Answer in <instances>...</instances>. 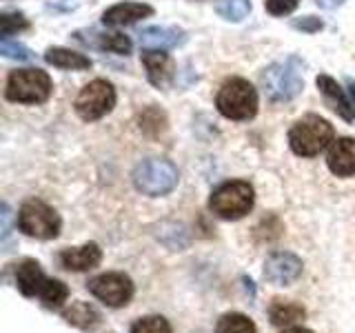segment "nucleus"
<instances>
[{"label": "nucleus", "mask_w": 355, "mask_h": 333, "mask_svg": "<svg viewBox=\"0 0 355 333\" xmlns=\"http://www.w3.org/2000/svg\"><path fill=\"white\" fill-rule=\"evenodd\" d=\"M302 69L304 62L295 58V56H288V58L266 67L260 78L266 98L271 103H288V100H293L304 87Z\"/></svg>", "instance_id": "nucleus-1"}, {"label": "nucleus", "mask_w": 355, "mask_h": 333, "mask_svg": "<svg viewBox=\"0 0 355 333\" xmlns=\"http://www.w3.org/2000/svg\"><path fill=\"white\" fill-rule=\"evenodd\" d=\"M216 105L225 118L249 120L258 111V94L244 78H231L218 92Z\"/></svg>", "instance_id": "nucleus-2"}, {"label": "nucleus", "mask_w": 355, "mask_h": 333, "mask_svg": "<svg viewBox=\"0 0 355 333\" xmlns=\"http://www.w3.org/2000/svg\"><path fill=\"white\" fill-rule=\"evenodd\" d=\"M133 185L140 194L158 198L171 194L178 185V169L169 160L149 158L142 160L133 171Z\"/></svg>", "instance_id": "nucleus-3"}, {"label": "nucleus", "mask_w": 355, "mask_h": 333, "mask_svg": "<svg viewBox=\"0 0 355 333\" xmlns=\"http://www.w3.org/2000/svg\"><path fill=\"white\" fill-rule=\"evenodd\" d=\"M333 140L331 122L320 116H306L297 120L288 131V144L297 155H315Z\"/></svg>", "instance_id": "nucleus-4"}, {"label": "nucleus", "mask_w": 355, "mask_h": 333, "mask_svg": "<svg viewBox=\"0 0 355 333\" xmlns=\"http://www.w3.org/2000/svg\"><path fill=\"white\" fill-rule=\"evenodd\" d=\"M51 94V80L42 69H18L7 78L5 96L11 103L38 105L44 103Z\"/></svg>", "instance_id": "nucleus-5"}, {"label": "nucleus", "mask_w": 355, "mask_h": 333, "mask_svg": "<svg viewBox=\"0 0 355 333\" xmlns=\"http://www.w3.org/2000/svg\"><path fill=\"white\" fill-rule=\"evenodd\" d=\"M253 187L244 180L220 185L209 200V207L216 216L225 220H238L247 216L253 207Z\"/></svg>", "instance_id": "nucleus-6"}, {"label": "nucleus", "mask_w": 355, "mask_h": 333, "mask_svg": "<svg viewBox=\"0 0 355 333\" xmlns=\"http://www.w3.org/2000/svg\"><path fill=\"white\" fill-rule=\"evenodd\" d=\"M18 227L31 238L51 240L60 233V218L42 200H27L18 211Z\"/></svg>", "instance_id": "nucleus-7"}, {"label": "nucleus", "mask_w": 355, "mask_h": 333, "mask_svg": "<svg viewBox=\"0 0 355 333\" xmlns=\"http://www.w3.org/2000/svg\"><path fill=\"white\" fill-rule=\"evenodd\" d=\"M116 105V89L107 80H94L76 98V111L83 120H100Z\"/></svg>", "instance_id": "nucleus-8"}, {"label": "nucleus", "mask_w": 355, "mask_h": 333, "mask_svg": "<svg viewBox=\"0 0 355 333\" xmlns=\"http://www.w3.org/2000/svg\"><path fill=\"white\" fill-rule=\"evenodd\" d=\"M89 291H92L98 300H103L109 307H125L133 296V282L125 273L111 271L96 275L94 280H89Z\"/></svg>", "instance_id": "nucleus-9"}, {"label": "nucleus", "mask_w": 355, "mask_h": 333, "mask_svg": "<svg viewBox=\"0 0 355 333\" xmlns=\"http://www.w3.org/2000/svg\"><path fill=\"white\" fill-rule=\"evenodd\" d=\"M302 275V260L295 253L288 251H275L264 262V278L271 284L288 287Z\"/></svg>", "instance_id": "nucleus-10"}, {"label": "nucleus", "mask_w": 355, "mask_h": 333, "mask_svg": "<svg viewBox=\"0 0 355 333\" xmlns=\"http://www.w3.org/2000/svg\"><path fill=\"white\" fill-rule=\"evenodd\" d=\"M318 89L322 92V96H324V100H327V105L336 111V114L340 116V118H344L347 122H353L355 120V107H353V103L347 98V94H344V89L333 80L331 76H327V74H322V76H318Z\"/></svg>", "instance_id": "nucleus-11"}, {"label": "nucleus", "mask_w": 355, "mask_h": 333, "mask_svg": "<svg viewBox=\"0 0 355 333\" xmlns=\"http://www.w3.org/2000/svg\"><path fill=\"white\" fill-rule=\"evenodd\" d=\"M327 164L340 178L355 176V138H340L338 142H333Z\"/></svg>", "instance_id": "nucleus-12"}, {"label": "nucleus", "mask_w": 355, "mask_h": 333, "mask_svg": "<svg viewBox=\"0 0 355 333\" xmlns=\"http://www.w3.org/2000/svg\"><path fill=\"white\" fill-rule=\"evenodd\" d=\"M142 62H144V69H147L151 85L166 87L171 83L175 67H173V60L166 53H162L160 49H147L142 53Z\"/></svg>", "instance_id": "nucleus-13"}, {"label": "nucleus", "mask_w": 355, "mask_h": 333, "mask_svg": "<svg viewBox=\"0 0 355 333\" xmlns=\"http://www.w3.org/2000/svg\"><path fill=\"white\" fill-rule=\"evenodd\" d=\"M100 260H103V251L96 242H89L85 247L76 249H64L60 253V264L69 271H89L98 266Z\"/></svg>", "instance_id": "nucleus-14"}, {"label": "nucleus", "mask_w": 355, "mask_h": 333, "mask_svg": "<svg viewBox=\"0 0 355 333\" xmlns=\"http://www.w3.org/2000/svg\"><path fill=\"white\" fill-rule=\"evenodd\" d=\"M47 280L49 278L42 273L40 264L36 260H22L16 266V284L22 296H27V298L40 296L42 287L47 284Z\"/></svg>", "instance_id": "nucleus-15"}, {"label": "nucleus", "mask_w": 355, "mask_h": 333, "mask_svg": "<svg viewBox=\"0 0 355 333\" xmlns=\"http://www.w3.org/2000/svg\"><path fill=\"white\" fill-rule=\"evenodd\" d=\"M153 14V9L149 5H142V3H120L114 5L105 11L103 22L111 27H125L131 25V22H138L140 18H147Z\"/></svg>", "instance_id": "nucleus-16"}, {"label": "nucleus", "mask_w": 355, "mask_h": 333, "mask_svg": "<svg viewBox=\"0 0 355 333\" xmlns=\"http://www.w3.org/2000/svg\"><path fill=\"white\" fill-rule=\"evenodd\" d=\"M184 40V33L173 27H147L140 31V44L144 49H171Z\"/></svg>", "instance_id": "nucleus-17"}, {"label": "nucleus", "mask_w": 355, "mask_h": 333, "mask_svg": "<svg viewBox=\"0 0 355 333\" xmlns=\"http://www.w3.org/2000/svg\"><path fill=\"white\" fill-rule=\"evenodd\" d=\"M44 60L53 67H58V69H71V71H80L92 67V60H89L85 53H78L64 47H51L44 53Z\"/></svg>", "instance_id": "nucleus-18"}, {"label": "nucleus", "mask_w": 355, "mask_h": 333, "mask_svg": "<svg viewBox=\"0 0 355 333\" xmlns=\"http://www.w3.org/2000/svg\"><path fill=\"white\" fill-rule=\"evenodd\" d=\"M306 311L302 305L297 302H284V300H275L269 309V318L275 327H286V325H295V322L304 320Z\"/></svg>", "instance_id": "nucleus-19"}, {"label": "nucleus", "mask_w": 355, "mask_h": 333, "mask_svg": "<svg viewBox=\"0 0 355 333\" xmlns=\"http://www.w3.org/2000/svg\"><path fill=\"white\" fill-rule=\"evenodd\" d=\"M62 316L69 325L80 327V329H94L100 320V314L89 302H73Z\"/></svg>", "instance_id": "nucleus-20"}, {"label": "nucleus", "mask_w": 355, "mask_h": 333, "mask_svg": "<svg viewBox=\"0 0 355 333\" xmlns=\"http://www.w3.org/2000/svg\"><path fill=\"white\" fill-rule=\"evenodd\" d=\"M216 11L231 22H240L251 14V0H218Z\"/></svg>", "instance_id": "nucleus-21"}, {"label": "nucleus", "mask_w": 355, "mask_h": 333, "mask_svg": "<svg viewBox=\"0 0 355 333\" xmlns=\"http://www.w3.org/2000/svg\"><path fill=\"white\" fill-rule=\"evenodd\" d=\"M216 333H258L255 331V325L242 314H227L222 316L218 327H216Z\"/></svg>", "instance_id": "nucleus-22"}, {"label": "nucleus", "mask_w": 355, "mask_h": 333, "mask_svg": "<svg viewBox=\"0 0 355 333\" xmlns=\"http://www.w3.org/2000/svg\"><path fill=\"white\" fill-rule=\"evenodd\" d=\"M67 298H69V289L60 280H47V284H44L40 291V300L44 302V307H49V309H60L67 302Z\"/></svg>", "instance_id": "nucleus-23"}, {"label": "nucleus", "mask_w": 355, "mask_h": 333, "mask_svg": "<svg viewBox=\"0 0 355 333\" xmlns=\"http://www.w3.org/2000/svg\"><path fill=\"white\" fill-rule=\"evenodd\" d=\"M140 129L147 133V136H158L166 129V116L164 111L158 107H149L140 114Z\"/></svg>", "instance_id": "nucleus-24"}, {"label": "nucleus", "mask_w": 355, "mask_h": 333, "mask_svg": "<svg viewBox=\"0 0 355 333\" xmlns=\"http://www.w3.org/2000/svg\"><path fill=\"white\" fill-rule=\"evenodd\" d=\"M131 333H173L171 325L162 316H147L133 322Z\"/></svg>", "instance_id": "nucleus-25"}, {"label": "nucleus", "mask_w": 355, "mask_h": 333, "mask_svg": "<svg viewBox=\"0 0 355 333\" xmlns=\"http://www.w3.org/2000/svg\"><path fill=\"white\" fill-rule=\"evenodd\" d=\"M98 47L107 49L111 53H129L131 51V40L127 36H122V33H100Z\"/></svg>", "instance_id": "nucleus-26"}, {"label": "nucleus", "mask_w": 355, "mask_h": 333, "mask_svg": "<svg viewBox=\"0 0 355 333\" xmlns=\"http://www.w3.org/2000/svg\"><path fill=\"white\" fill-rule=\"evenodd\" d=\"M29 27V22L25 16H20V14H3L0 16V36L9 38L11 33H16L20 29H27Z\"/></svg>", "instance_id": "nucleus-27"}, {"label": "nucleus", "mask_w": 355, "mask_h": 333, "mask_svg": "<svg viewBox=\"0 0 355 333\" xmlns=\"http://www.w3.org/2000/svg\"><path fill=\"white\" fill-rule=\"evenodd\" d=\"M0 53L5 58H14V60H31V51L20 42H11V40H3L0 42Z\"/></svg>", "instance_id": "nucleus-28"}, {"label": "nucleus", "mask_w": 355, "mask_h": 333, "mask_svg": "<svg viewBox=\"0 0 355 333\" xmlns=\"http://www.w3.org/2000/svg\"><path fill=\"white\" fill-rule=\"evenodd\" d=\"M300 5V0H266L264 7L271 16H286Z\"/></svg>", "instance_id": "nucleus-29"}, {"label": "nucleus", "mask_w": 355, "mask_h": 333, "mask_svg": "<svg viewBox=\"0 0 355 333\" xmlns=\"http://www.w3.org/2000/svg\"><path fill=\"white\" fill-rule=\"evenodd\" d=\"M295 27L302 29V31H320L322 29V20L320 18H313V16H306L302 20H295Z\"/></svg>", "instance_id": "nucleus-30"}, {"label": "nucleus", "mask_w": 355, "mask_h": 333, "mask_svg": "<svg viewBox=\"0 0 355 333\" xmlns=\"http://www.w3.org/2000/svg\"><path fill=\"white\" fill-rule=\"evenodd\" d=\"M315 3L322 9H336V7H340L344 3V0H315Z\"/></svg>", "instance_id": "nucleus-31"}, {"label": "nucleus", "mask_w": 355, "mask_h": 333, "mask_svg": "<svg viewBox=\"0 0 355 333\" xmlns=\"http://www.w3.org/2000/svg\"><path fill=\"white\" fill-rule=\"evenodd\" d=\"M284 333H313V331H309L304 327H291V329H286Z\"/></svg>", "instance_id": "nucleus-32"}, {"label": "nucleus", "mask_w": 355, "mask_h": 333, "mask_svg": "<svg viewBox=\"0 0 355 333\" xmlns=\"http://www.w3.org/2000/svg\"><path fill=\"white\" fill-rule=\"evenodd\" d=\"M349 89H351V96H353V107H355V83H349Z\"/></svg>", "instance_id": "nucleus-33"}]
</instances>
